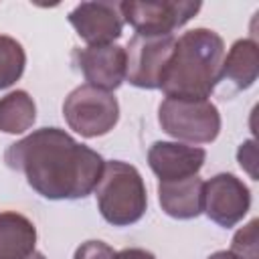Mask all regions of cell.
I'll return each instance as SVG.
<instances>
[{
	"label": "cell",
	"mask_w": 259,
	"mask_h": 259,
	"mask_svg": "<svg viewBox=\"0 0 259 259\" xmlns=\"http://www.w3.org/2000/svg\"><path fill=\"white\" fill-rule=\"evenodd\" d=\"M4 162L49 200L85 198L95 190L105 164L95 150L59 127H40L10 144Z\"/></svg>",
	"instance_id": "obj_1"
},
{
	"label": "cell",
	"mask_w": 259,
	"mask_h": 259,
	"mask_svg": "<svg viewBox=\"0 0 259 259\" xmlns=\"http://www.w3.org/2000/svg\"><path fill=\"white\" fill-rule=\"evenodd\" d=\"M223 59L225 42L214 30H188L174 42L160 89L166 97L206 99L221 81Z\"/></svg>",
	"instance_id": "obj_2"
},
{
	"label": "cell",
	"mask_w": 259,
	"mask_h": 259,
	"mask_svg": "<svg viewBox=\"0 0 259 259\" xmlns=\"http://www.w3.org/2000/svg\"><path fill=\"white\" fill-rule=\"evenodd\" d=\"M95 198L101 217L113 227L138 223L148 206L146 186L140 172L121 160L103 164L101 178L95 186Z\"/></svg>",
	"instance_id": "obj_3"
},
{
	"label": "cell",
	"mask_w": 259,
	"mask_h": 259,
	"mask_svg": "<svg viewBox=\"0 0 259 259\" xmlns=\"http://www.w3.org/2000/svg\"><path fill=\"white\" fill-rule=\"evenodd\" d=\"M162 130L182 142L208 144L221 132V113L208 99H176L166 97L158 107Z\"/></svg>",
	"instance_id": "obj_4"
},
{
	"label": "cell",
	"mask_w": 259,
	"mask_h": 259,
	"mask_svg": "<svg viewBox=\"0 0 259 259\" xmlns=\"http://www.w3.org/2000/svg\"><path fill=\"white\" fill-rule=\"evenodd\" d=\"M65 121L83 138H97L111 132L119 119V105L113 93L93 85L73 89L63 103Z\"/></svg>",
	"instance_id": "obj_5"
},
{
	"label": "cell",
	"mask_w": 259,
	"mask_h": 259,
	"mask_svg": "<svg viewBox=\"0 0 259 259\" xmlns=\"http://www.w3.org/2000/svg\"><path fill=\"white\" fill-rule=\"evenodd\" d=\"M200 2L162 0V2H119L123 22L132 24L136 34L168 36L186 24L198 10Z\"/></svg>",
	"instance_id": "obj_6"
},
{
	"label": "cell",
	"mask_w": 259,
	"mask_h": 259,
	"mask_svg": "<svg viewBox=\"0 0 259 259\" xmlns=\"http://www.w3.org/2000/svg\"><path fill=\"white\" fill-rule=\"evenodd\" d=\"M176 38L134 34L123 47L125 51V79L140 89H160L162 73L170 61Z\"/></svg>",
	"instance_id": "obj_7"
},
{
	"label": "cell",
	"mask_w": 259,
	"mask_h": 259,
	"mask_svg": "<svg viewBox=\"0 0 259 259\" xmlns=\"http://www.w3.org/2000/svg\"><path fill=\"white\" fill-rule=\"evenodd\" d=\"M251 192L235 174H217L204 182L202 212L219 227H235L249 212Z\"/></svg>",
	"instance_id": "obj_8"
},
{
	"label": "cell",
	"mask_w": 259,
	"mask_h": 259,
	"mask_svg": "<svg viewBox=\"0 0 259 259\" xmlns=\"http://www.w3.org/2000/svg\"><path fill=\"white\" fill-rule=\"evenodd\" d=\"M69 22L87 47L111 45L123 30L119 2H81L69 12Z\"/></svg>",
	"instance_id": "obj_9"
},
{
	"label": "cell",
	"mask_w": 259,
	"mask_h": 259,
	"mask_svg": "<svg viewBox=\"0 0 259 259\" xmlns=\"http://www.w3.org/2000/svg\"><path fill=\"white\" fill-rule=\"evenodd\" d=\"M75 63L87 85L103 91L117 89L125 79V51L119 45H95L75 51Z\"/></svg>",
	"instance_id": "obj_10"
},
{
	"label": "cell",
	"mask_w": 259,
	"mask_h": 259,
	"mask_svg": "<svg viewBox=\"0 0 259 259\" xmlns=\"http://www.w3.org/2000/svg\"><path fill=\"white\" fill-rule=\"evenodd\" d=\"M204 158L206 152L202 148L178 142H156L148 150V164L160 182L196 176Z\"/></svg>",
	"instance_id": "obj_11"
},
{
	"label": "cell",
	"mask_w": 259,
	"mask_h": 259,
	"mask_svg": "<svg viewBox=\"0 0 259 259\" xmlns=\"http://www.w3.org/2000/svg\"><path fill=\"white\" fill-rule=\"evenodd\" d=\"M204 180L196 176L168 180L158 184V198L162 210L172 219H194L202 212Z\"/></svg>",
	"instance_id": "obj_12"
},
{
	"label": "cell",
	"mask_w": 259,
	"mask_h": 259,
	"mask_svg": "<svg viewBox=\"0 0 259 259\" xmlns=\"http://www.w3.org/2000/svg\"><path fill=\"white\" fill-rule=\"evenodd\" d=\"M36 229L14 210L0 212V259H28L34 253Z\"/></svg>",
	"instance_id": "obj_13"
},
{
	"label": "cell",
	"mask_w": 259,
	"mask_h": 259,
	"mask_svg": "<svg viewBox=\"0 0 259 259\" xmlns=\"http://www.w3.org/2000/svg\"><path fill=\"white\" fill-rule=\"evenodd\" d=\"M259 73V47L251 38L237 40L223 59L221 79H227L237 89H247L255 83Z\"/></svg>",
	"instance_id": "obj_14"
},
{
	"label": "cell",
	"mask_w": 259,
	"mask_h": 259,
	"mask_svg": "<svg viewBox=\"0 0 259 259\" xmlns=\"http://www.w3.org/2000/svg\"><path fill=\"white\" fill-rule=\"evenodd\" d=\"M36 119V105L26 91H12L0 99V132L24 134Z\"/></svg>",
	"instance_id": "obj_15"
},
{
	"label": "cell",
	"mask_w": 259,
	"mask_h": 259,
	"mask_svg": "<svg viewBox=\"0 0 259 259\" xmlns=\"http://www.w3.org/2000/svg\"><path fill=\"white\" fill-rule=\"evenodd\" d=\"M26 65V55L22 45L6 34H0V89L10 87L16 83Z\"/></svg>",
	"instance_id": "obj_16"
},
{
	"label": "cell",
	"mask_w": 259,
	"mask_h": 259,
	"mask_svg": "<svg viewBox=\"0 0 259 259\" xmlns=\"http://www.w3.org/2000/svg\"><path fill=\"white\" fill-rule=\"evenodd\" d=\"M257 225H259V221L253 219L249 225H245L233 237L231 251L235 255H239L241 259H259V255H257Z\"/></svg>",
	"instance_id": "obj_17"
},
{
	"label": "cell",
	"mask_w": 259,
	"mask_h": 259,
	"mask_svg": "<svg viewBox=\"0 0 259 259\" xmlns=\"http://www.w3.org/2000/svg\"><path fill=\"white\" fill-rule=\"evenodd\" d=\"M73 259H115V251L103 241H85L75 251Z\"/></svg>",
	"instance_id": "obj_18"
},
{
	"label": "cell",
	"mask_w": 259,
	"mask_h": 259,
	"mask_svg": "<svg viewBox=\"0 0 259 259\" xmlns=\"http://www.w3.org/2000/svg\"><path fill=\"white\" fill-rule=\"evenodd\" d=\"M237 158H239L241 168H245L251 178H257V172H255V158L257 156H255V142L253 140L241 144V148L237 152Z\"/></svg>",
	"instance_id": "obj_19"
},
{
	"label": "cell",
	"mask_w": 259,
	"mask_h": 259,
	"mask_svg": "<svg viewBox=\"0 0 259 259\" xmlns=\"http://www.w3.org/2000/svg\"><path fill=\"white\" fill-rule=\"evenodd\" d=\"M115 259H156V257L146 249H123L115 253Z\"/></svg>",
	"instance_id": "obj_20"
},
{
	"label": "cell",
	"mask_w": 259,
	"mask_h": 259,
	"mask_svg": "<svg viewBox=\"0 0 259 259\" xmlns=\"http://www.w3.org/2000/svg\"><path fill=\"white\" fill-rule=\"evenodd\" d=\"M208 259H241L239 255H235L231 249L229 251H219V253H212Z\"/></svg>",
	"instance_id": "obj_21"
},
{
	"label": "cell",
	"mask_w": 259,
	"mask_h": 259,
	"mask_svg": "<svg viewBox=\"0 0 259 259\" xmlns=\"http://www.w3.org/2000/svg\"><path fill=\"white\" fill-rule=\"evenodd\" d=\"M28 259H45V255H42V253H36V251H34V253H32V255H30Z\"/></svg>",
	"instance_id": "obj_22"
}]
</instances>
